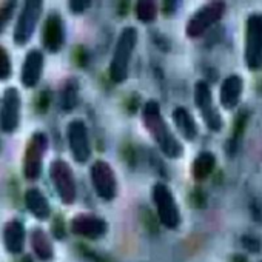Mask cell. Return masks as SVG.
<instances>
[{
  "label": "cell",
  "instance_id": "cell-1",
  "mask_svg": "<svg viewBox=\"0 0 262 262\" xmlns=\"http://www.w3.org/2000/svg\"><path fill=\"white\" fill-rule=\"evenodd\" d=\"M142 122L153 141L158 144L159 150L164 153V156L170 159H179L184 155V145L174 135V131L165 120L161 105L158 100H148L145 102L142 108Z\"/></svg>",
  "mask_w": 262,
  "mask_h": 262
},
{
  "label": "cell",
  "instance_id": "cell-2",
  "mask_svg": "<svg viewBox=\"0 0 262 262\" xmlns=\"http://www.w3.org/2000/svg\"><path fill=\"white\" fill-rule=\"evenodd\" d=\"M138 40H139V34L135 27H125L120 31L108 68L110 79L114 83H123L128 79L131 59H133V53L136 50Z\"/></svg>",
  "mask_w": 262,
  "mask_h": 262
},
{
  "label": "cell",
  "instance_id": "cell-3",
  "mask_svg": "<svg viewBox=\"0 0 262 262\" xmlns=\"http://www.w3.org/2000/svg\"><path fill=\"white\" fill-rule=\"evenodd\" d=\"M48 136L43 133V131H36L33 133V136L30 138L27 147H25V153H24V159H22V173L24 178L30 182H34L40 178L42 170H43V159L48 150Z\"/></svg>",
  "mask_w": 262,
  "mask_h": 262
},
{
  "label": "cell",
  "instance_id": "cell-4",
  "mask_svg": "<svg viewBox=\"0 0 262 262\" xmlns=\"http://www.w3.org/2000/svg\"><path fill=\"white\" fill-rule=\"evenodd\" d=\"M158 217L165 228L176 230L181 225V210L171 188L164 182H156L151 190Z\"/></svg>",
  "mask_w": 262,
  "mask_h": 262
},
{
  "label": "cell",
  "instance_id": "cell-5",
  "mask_svg": "<svg viewBox=\"0 0 262 262\" xmlns=\"http://www.w3.org/2000/svg\"><path fill=\"white\" fill-rule=\"evenodd\" d=\"M42 13H43L42 0H27L24 4L17 16L14 33H13V40L17 47H24L33 39L39 20L42 17Z\"/></svg>",
  "mask_w": 262,
  "mask_h": 262
},
{
  "label": "cell",
  "instance_id": "cell-6",
  "mask_svg": "<svg viewBox=\"0 0 262 262\" xmlns=\"http://www.w3.org/2000/svg\"><path fill=\"white\" fill-rule=\"evenodd\" d=\"M245 65L250 71L262 68V14L253 13L245 25Z\"/></svg>",
  "mask_w": 262,
  "mask_h": 262
},
{
  "label": "cell",
  "instance_id": "cell-7",
  "mask_svg": "<svg viewBox=\"0 0 262 262\" xmlns=\"http://www.w3.org/2000/svg\"><path fill=\"white\" fill-rule=\"evenodd\" d=\"M50 178L59 199L65 205H73L77 199V182L71 165L63 159H54L50 165Z\"/></svg>",
  "mask_w": 262,
  "mask_h": 262
},
{
  "label": "cell",
  "instance_id": "cell-8",
  "mask_svg": "<svg viewBox=\"0 0 262 262\" xmlns=\"http://www.w3.org/2000/svg\"><path fill=\"white\" fill-rule=\"evenodd\" d=\"M227 5L221 0H214V2H208L204 7H201L188 20L185 27V33L190 39L201 37L205 34L213 25H216L225 14Z\"/></svg>",
  "mask_w": 262,
  "mask_h": 262
},
{
  "label": "cell",
  "instance_id": "cell-9",
  "mask_svg": "<svg viewBox=\"0 0 262 262\" xmlns=\"http://www.w3.org/2000/svg\"><path fill=\"white\" fill-rule=\"evenodd\" d=\"M193 97H194V103H196L207 128L210 131H213V133L221 131L224 126V120H222L221 111L214 106L211 88L205 80H198L194 83Z\"/></svg>",
  "mask_w": 262,
  "mask_h": 262
},
{
  "label": "cell",
  "instance_id": "cell-10",
  "mask_svg": "<svg viewBox=\"0 0 262 262\" xmlns=\"http://www.w3.org/2000/svg\"><path fill=\"white\" fill-rule=\"evenodd\" d=\"M22 117V96L16 86H10L4 91L0 102V131L13 135L17 131Z\"/></svg>",
  "mask_w": 262,
  "mask_h": 262
},
{
  "label": "cell",
  "instance_id": "cell-11",
  "mask_svg": "<svg viewBox=\"0 0 262 262\" xmlns=\"http://www.w3.org/2000/svg\"><path fill=\"white\" fill-rule=\"evenodd\" d=\"M67 141L73 159L77 164H86L93 155L90 131L82 119H73L67 126Z\"/></svg>",
  "mask_w": 262,
  "mask_h": 262
},
{
  "label": "cell",
  "instance_id": "cell-12",
  "mask_svg": "<svg viewBox=\"0 0 262 262\" xmlns=\"http://www.w3.org/2000/svg\"><path fill=\"white\" fill-rule=\"evenodd\" d=\"M90 178L96 194L103 201H113L117 196V178L113 167L103 161L97 159L90 168Z\"/></svg>",
  "mask_w": 262,
  "mask_h": 262
},
{
  "label": "cell",
  "instance_id": "cell-13",
  "mask_svg": "<svg viewBox=\"0 0 262 262\" xmlns=\"http://www.w3.org/2000/svg\"><path fill=\"white\" fill-rule=\"evenodd\" d=\"M67 40V30H65V22L63 17L57 13L53 11L47 16L42 28V45L48 53H59L65 47Z\"/></svg>",
  "mask_w": 262,
  "mask_h": 262
},
{
  "label": "cell",
  "instance_id": "cell-14",
  "mask_svg": "<svg viewBox=\"0 0 262 262\" xmlns=\"http://www.w3.org/2000/svg\"><path fill=\"white\" fill-rule=\"evenodd\" d=\"M70 228L74 234L90 239V241H96L100 239L106 234L108 231V224L103 217L93 214V213H79L76 214L71 222H70Z\"/></svg>",
  "mask_w": 262,
  "mask_h": 262
},
{
  "label": "cell",
  "instance_id": "cell-15",
  "mask_svg": "<svg viewBox=\"0 0 262 262\" xmlns=\"http://www.w3.org/2000/svg\"><path fill=\"white\" fill-rule=\"evenodd\" d=\"M43 68H45V56L42 50L33 48L27 53L22 70H20V82L25 88L31 90L39 85L43 76Z\"/></svg>",
  "mask_w": 262,
  "mask_h": 262
},
{
  "label": "cell",
  "instance_id": "cell-16",
  "mask_svg": "<svg viewBox=\"0 0 262 262\" xmlns=\"http://www.w3.org/2000/svg\"><path fill=\"white\" fill-rule=\"evenodd\" d=\"M27 242V230L22 221L11 219L4 227V244L8 253L11 254H20L25 250Z\"/></svg>",
  "mask_w": 262,
  "mask_h": 262
},
{
  "label": "cell",
  "instance_id": "cell-17",
  "mask_svg": "<svg viewBox=\"0 0 262 262\" xmlns=\"http://www.w3.org/2000/svg\"><path fill=\"white\" fill-rule=\"evenodd\" d=\"M244 91V80L237 74H231L224 79L219 90V102L225 110H233L239 105Z\"/></svg>",
  "mask_w": 262,
  "mask_h": 262
},
{
  "label": "cell",
  "instance_id": "cell-18",
  "mask_svg": "<svg viewBox=\"0 0 262 262\" xmlns=\"http://www.w3.org/2000/svg\"><path fill=\"white\" fill-rule=\"evenodd\" d=\"M25 205L28 211L39 221H47L51 217V204L40 188H28L25 191Z\"/></svg>",
  "mask_w": 262,
  "mask_h": 262
},
{
  "label": "cell",
  "instance_id": "cell-19",
  "mask_svg": "<svg viewBox=\"0 0 262 262\" xmlns=\"http://www.w3.org/2000/svg\"><path fill=\"white\" fill-rule=\"evenodd\" d=\"M173 122L178 129V133L185 139V141H194L198 138V123L193 117V114L185 108V106H176L173 110Z\"/></svg>",
  "mask_w": 262,
  "mask_h": 262
},
{
  "label": "cell",
  "instance_id": "cell-20",
  "mask_svg": "<svg viewBox=\"0 0 262 262\" xmlns=\"http://www.w3.org/2000/svg\"><path fill=\"white\" fill-rule=\"evenodd\" d=\"M31 248L40 260H51L54 256V247L50 234L43 228H34L30 234Z\"/></svg>",
  "mask_w": 262,
  "mask_h": 262
},
{
  "label": "cell",
  "instance_id": "cell-21",
  "mask_svg": "<svg viewBox=\"0 0 262 262\" xmlns=\"http://www.w3.org/2000/svg\"><path fill=\"white\" fill-rule=\"evenodd\" d=\"M216 156L211 151H201L191 164V176L194 181H205L216 168Z\"/></svg>",
  "mask_w": 262,
  "mask_h": 262
},
{
  "label": "cell",
  "instance_id": "cell-22",
  "mask_svg": "<svg viewBox=\"0 0 262 262\" xmlns=\"http://www.w3.org/2000/svg\"><path fill=\"white\" fill-rule=\"evenodd\" d=\"M136 19L142 24H153L158 19L159 7L155 0H139L135 7Z\"/></svg>",
  "mask_w": 262,
  "mask_h": 262
},
{
  "label": "cell",
  "instance_id": "cell-23",
  "mask_svg": "<svg viewBox=\"0 0 262 262\" xmlns=\"http://www.w3.org/2000/svg\"><path fill=\"white\" fill-rule=\"evenodd\" d=\"M77 97H79V88L77 82L70 80L63 85L62 94H60V103L65 111H71L77 105Z\"/></svg>",
  "mask_w": 262,
  "mask_h": 262
},
{
  "label": "cell",
  "instance_id": "cell-24",
  "mask_svg": "<svg viewBox=\"0 0 262 262\" xmlns=\"http://www.w3.org/2000/svg\"><path fill=\"white\" fill-rule=\"evenodd\" d=\"M247 120H248V116L245 113H239L237 116V120L234 123V129H233V135H231V139H228V153H234L236 148L239 147L241 144V139L244 136V129H245V125H247Z\"/></svg>",
  "mask_w": 262,
  "mask_h": 262
},
{
  "label": "cell",
  "instance_id": "cell-25",
  "mask_svg": "<svg viewBox=\"0 0 262 262\" xmlns=\"http://www.w3.org/2000/svg\"><path fill=\"white\" fill-rule=\"evenodd\" d=\"M13 76V62L8 50L0 45V82H5Z\"/></svg>",
  "mask_w": 262,
  "mask_h": 262
},
{
  "label": "cell",
  "instance_id": "cell-26",
  "mask_svg": "<svg viewBox=\"0 0 262 262\" xmlns=\"http://www.w3.org/2000/svg\"><path fill=\"white\" fill-rule=\"evenodd\" d=\"M17 4L16 2H4L0 5V34L5 31V28L8 27V24L11 22V19L14 17Z\"/></svg>",
  "mask_w": 262,
  "mask_h": 262
},
{
  "label": "cell",
  "instance_id": "cell-27",
  "mask_svg": "<svg viewBox=\"0 0 262 262\" xmlns=\"http://www.w3.org/2000/svg\"><path fill=\"white\" fill-rule=\"evenodd\" d=\"M241 242L244 245L245 250H248L250 253H259L262 250V242L259 237L256 236H251V234H244L241 237Z\"/></svg>",
  "mask_w": 262,
  "mask_h": 262
},
{
  "label": "cell",
  "instance_id": "cell-28",
  "mask_svg": "<svg viewBox=\"0 0 262 262\" xmlns=\"http://www.w3.org/2000/svg\"><path fill=\"white\" fill-rule=\"evenodd\" d=\"M68 7L73 14H82L91 8V2L90 0H71V2H68Z\"/></svg>",
  "mask_w": 262,
  "mask_h": 262
},
{
  "label": "cell",
  "instance_id": "cell-29",
  "mask_svg": "<svg viewBox=\"0 0 262 262\" xmlns=\"http://www.w3.org/2000/svg\"><path fill=\"white\" fill-rule=\"evenodd\" d=\"M162 11L165 13V14H173V13H176L178 11V8L176 7H179V2H164L162 4Z\"/></svg>",
  "mask_w": 262,
  "mask_h": 262
},
{
  "label": "cell",
  "instance_id": "cell-30",
  "mask_svg": "<svg viewBox=\"0 0 262 262\" xmlns=\"http://www.w3.org/2000/svg\"><path fill=\"white\" fill-rule=\"evenodd\" d=\"M231 262H248V259H247L244 254H239V253H237V254H234V256H233Z\"/></svg>",
  "mask_w": 262,
  "mask_h": 262
},
{
  "label": "cell",
  "instance_id": "cell-31",
  "mask_svg": "<svg viewBox=\"0 0 262 262\" xmlns=\"http://www.w3.org/2000/svg\"><path fill=\"white\" fill-rule=\"evenodd\" d=\"M260 262H262V260H260Z\"/></svg>",
  "mask_w": 262,
  "mask_h": 262
}]
</instances>
